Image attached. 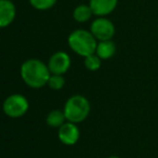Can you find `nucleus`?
Wrapping results in <instances>:
<instances>
[{
	"label": "nucleus",
	"mask_w": 158,
	"mask_h": 158,
	"mask_svg": "<svg viewBox=\"0 0 158 158\" xmlns=\"http://www.w3.org/2000/svg\"><path fill=\"white\" fill-rule=\"evenodd\" d=\"M108 158H119V157H117V156H110V157H108Z\"/></svg>",
	"instance_id": "dca6fc26"
},
{
	"label": "nucleus",
	"mask_w": 158,
	"mask_h": 158,
	"mask_svg": "<svg viewBox=\"0 0 158 158\" xmlns=\"http://www.w3.org/2000/svg\"><path fill=\"white\" fill-rule=\"evenodd\" d=\"M93 15V11L90 8V6L87 5H79L75 8L73 12V18L76 22L78 23H85L91 19Z\"/></svg>",
	"instance_id": "9b49d317"
},
{
	"label": "nucleus",
	"mask_w": 158,
	"mask_h": 158,
	"mask_svg": "<svg viewBox=\"0 0 158 158\" xmlns=\"http://www.w3.org/2000/svg\"><path fill=\"white\" fill-rule=\"evenodd\" d=\"M85 66L87 69L91 70V72H95L101 67V59L95 53L92 55H89V56L85 57Z\"/></svg>",
	"instance_id": "4468645a"
},
{
	"label": "nucleus",
	"mask_w": 158,
	"mask_h": 158,
	"mask_svg": "<svg viewBox=\"0 0 158 158\" xmlns=\"http://www.w3.org/2000/svg\"><path fill=\"white\" fill-rule=\"evenodd\" d=\"M67 42L69 48L80 56L87 57L97 52V38L92 35L91 31L76 29L69 34Z\"/></svg>",
	"instance_id": "f03ea898"
},
{
	"label": "nucleus",
	"mask_w": 158,
	"mask_h": 158,
	"mask_svg": "<svg viewBox=\"0 0 158 158\" xmlns=\"http://www.w3.org/2000/svg\"><path fill=\"white\" fill-rule=\"evenodd\" d=\"M118 0H90L89 6L92 9L93 14L99 18L110 14L117 7Z\"/></svg>",
	"instance_id": "1a4fd4ad"
},
{
	"label": "nucleus",
	"mask_w": 158,
	"mask_h": 158,
	"mask_svg": "<svg viewBox=\"0 0 158 158\" xmlns=\"http://www.w3.org/2000/svg\"><path fill=\"white\" fill-rule=\"evenodd\" d=\"M90 31L100 41L110 40L115 35V26L112 21L104 16L95 19L90 26Z\"/></svg>",
	"instance_id": "39448f33"
},
{
	"label": "nucleus",
	"mask_w": 158,
	"mask_h": 158,
	"mask_svg": "<svg viewBox=\"0 0 158 158\" xmlns=\"http://www.w3.org/2000/svg\"><path fill=\"white\" fill-rule=\"evenodd\" d=\"M48 67L51 74L64 75L70 67V57L64 51H59L51 55L48 62Z\"/></svg>",
	"instance_id": "423d86ee"
},
{
	"label": "nucleus",
	"mask_w": 158,
	"mask_h": 158,
	"mask_svg": "<svg viewBox=\"0 0 158 158\" xmlns=\"http://www.w3.org/2000/svg\"><path fill=\"white\" fill-rule=\"evenodd\" d=\"M31 6L36 10L46 11L53 7L56 3V0H29Z\"/></svg>",
	"instance_id": "ddd939ff"
},
{
	"label": "nucleus",
	"mask_w": 158,
	"mask_h": 158,
	"mask_svg": "<svg viewBox=\"0 0 158 158\" xmlns=\"http://www.w3.org/2000/svg\"><path fill=\"white\" fill-rule=\"evenodd\" d=\"M64 85H65V79H64L63 75L51 74L50 79L48 81V86L52 90H61L64 87Z\"/></svg>",
	"instance_id": "2eb2a0df"
},
{
	"label": "nucleus",
	"mask_w": 158,
	"mask_h": 158,
	"mask_svg": "<svg viewBox=\"0 0 158 158\" xmlns=\"http://www.w3.org/2000/svg\"><path fill=\"white\" fill-rule=\"evenodd\" d=\"M115 52H116V44L112 40H104L98 44L95 54L101 60H108L114 56Z\"/></svg>",
	"instance_id": "9d476101"
},
{
	"label": "nucleus",
	"mask_w": 158,
	"mask_h": 158,
	"mask_svg": "<svg viewBox=\"0 0 158 158\" xmlns=\"http://www.w3.org/2000/svg\"><path fill=\"white\" fill-rule=\"evenodd\" d=\"M29 108V103L23 94H12L3 102V112L11 118L24 116Z\"/></svg>",
	"instance_id": "20e7f679"
},
{
	"label": "nucleus",
	"mask_w": 158,
	"mask_h": 158,
	"mask_svg": "<svg viewBox=\"0 0 158 158\" xmlns=\"http://www.w3.org/2000/svg\"><path fill=\"white\" fill-rule=\"evenodd\" d=\"M63 112L67 121L74 123H82L89 116L90 102L84 95H73L66 101Z\"/></svg>",
	"instance_id": "7ed1b4c3"
},
{
	"label": "nucleus",
	"mask_w": 158,
	"mask_h": 158,
	"mask_svg": "<svg viewBox=\"0 0 158 158\" xmlns=\"http://www.w3.org/2000/svg\"><path fill=\"white\" fill-rule=\"evenodd\" d=\"M16 15V8L11 0H0V27L9 26Z\"/></svg>",
	"instance_id": "6e6552de"
},
{
	"label": "nucleus",
	"mask_w": 158,
	"mask_h": 158,
	"mask_svg": "<svg viewBox=\"0 0 158 158\" xmlns=\"http://www.w3.org/2000/svg\"><path fill=\"white\" fill-rule=\"evenodd\" d=\"M65 120H66L65 114H64V112H62L60 110H51L46 119L47 125L52 128H60L62 125L65 123Z\"/></svg>",
	"instance_id": "f8f14e48"
},
{
	"label": "nucleus",
	"mask_w": 158,
	"mask_h": 158,
	"mask_svg": "<svg viewBox=\"0 0 158 158\" xmlns=\"http://www.w3.org/2000/svg\"><path fill=\"white\" fill-rule=\"evenodd\" d=\"M79 136H80V131H79L76 123H74L67 121L59 128L57 138L61 141V143L65 145L70 146V145L76 144L79 140Z\"/></svg>",
	"instance_id": "0eeeda50"
},
{
	"label": "nucleus",
	"mask_w": 158,
	"mask_h": 158,
	"mask_svg": "<svg viewBox=\"0 0 158 158\" xmlns=\"http://www.w3.org/2000/svg\"><path fill=\"white\" fill-rule=\"evenodd\" d=\"M51 72L48 65L37 59H29L21 66V77L28 87L39 89L48 85Z\"/></svg>",
	"instance_id": "f257e3e1"
}]
</instances>
